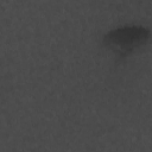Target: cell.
I'll return each instance as SVG.
<instances>
[{"instance_id":"obj_1","label":"cell","mask_w":152,"mask_h":152,"mask_svg":"<svg viewBox=\"0 0 152 152\" xmlns=\"http://www.w3.org/2000/svg\"><path fill=\"white\" fill-rule=\"evenodd\" d=\"M151 36L148 27L140 25H125L108 31L103 36V44L113 52L124 57L135 49L145 45Z\"/></svg>"}]
</instances>
